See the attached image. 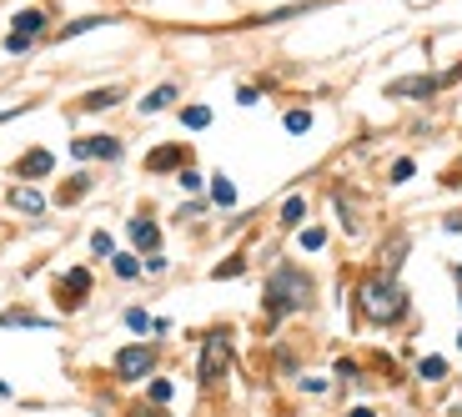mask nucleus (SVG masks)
Masks as SVG:
<instances>
[{
  "instance_id": "1",
  "label": "nucleus",
  "mask_w": 462,
  "mask_h": 417,
  "mask_svg": "<svg viewBox=\"0 0 462 417\" xmlns=\"http://www.w3.org/2000/svg\"><path fill=\"white\" fill-rule=\"evenodd\" d=\"M307 297H311L307 272H297V266H277L271 272V282H266V312L271 317H286V312L307 307Z\"/></svg>"
},
{
  "instance_id": "2",
  "label": "nucleus",
  "mask_w": 462,
  "mask_h": 417,
  "mask_svg": "<svg viewBox=\"0 0 462 417\" xmlns=\"http://www.w3.org/2000/svg\"><path fill=\"white\" fill-rule=\"evenodd\" d=\"M362 312H367L372 322L387 327V322H397L407 312V291L392 287L387 277H372V282H362Z\"/></svg>"
},
{
  "instance_id": "3",
  "label": "nucleus",
  "mask_w": 462,
  "mask_h": 417,
  "mask_svg": "<svg viewBox=\"0 0 462 417\" xmlns=\"http://www.w3.org/2000/svg\"><path fill=\"white\" fill-rule=\"evenodd\" d=\"M226 362H231V337H226V332H212V337H206V347H201L196 377H201V382H216L221 372H226Z\"/></svg>"
},
{
  "instance_id": "4",
  "label": "nucleus",
  "mask_w": 462,
  "mask_h": 417,
  "mask_svg": "<svg viewBox=\"0 0 462 417\" xmlns=\"http://www.w3.org/2000/svg\"><path fill=\"white\" fill-rule=\"evenodd\" d=\"M457 76H462V66H457V71H447V76H407V80H392L387 96H392V101H422V96H432L437 86L457 80Z\"/></svg>"
},
{
  "instance_id": "5",
  "label": "nucleus",
  "mask_w": 462,
  "mask_h": 417,
  "mask_svg": "<svg viewBox=\"0 0 462 417\" xmlns=\"http://www.w3.org/2000/svg\"><path fill=\"white\" fill-rule=\"evenodd\" d=\"M151 367H156V347H121L116 352V377H126V382L146 377Z\"/></svg>"
},
{
  "instance_id": "6",
  "label": "nucleus",
  "mask_w": 462,
  "mask_h": 417,
  "mask_svg": "<svg viewBox=\"0 0 462 417\" xmlns=\"http://www.w3.org/2000/svg\"><path fill=\"white\" fill-rule=\"evenodd\" d=\"M71 151H76V161H86V156H101V161H116V156H121V141H116V136H96V141H86V136H76V141H71Z\"/></svg>"
},
{
  "instance_id": "7",
  "label": "nucleus",
  "mask_w": 462,
  "mask_h": 417,
  "mask_svg": "<svg viewBox=\"0 0 462 417\" xmlns=\"http://www.w3.org/2000/svg\"><path fill=\"white\" fill-rule=\"evenodd\" d=\"M86 291H91V272H86V266H76V272L60 277V307H80V302H86Z\"/></svg>"
},
{
  "instance_id": "8",
  "label": "nucleus",
  "mask_w": 462,
  "mask_h": 417,
  "mask_svg": "<svg viewBox=\"0 0 462 417\" xmlns=\"http://www.w3.org/2000/svg\"><path fill=\"white\" fill-rule=\"evenodd\" d=\"M40 31H46V10H35V6L15 10V31H10V35H26V40H35Z\"/></svg>"
},
{
  "instance_id": "9",
  "label": "nucleus",
  "mask_w": 462,
  "mask_h": 417,
  "mask_svg": "<svg viewBox=\"0 0 462 417\" xmlns=\"http://www.w3.org/2000/svg\"><path fill=\"white\" fill-rule=\"evenodd\" d=\"M10 206H15V212H26V216H40V212H46V196L31 192V186H15V192H10Z\"/></svg>"
},
{
  "instance_id": "10",
  "label": "nucleus",
  "mask_w": 462,
  "mask_h": 417,
  "mask_svg": "<svg viewBox=\"0 0 462 417\" xmlns=\"http://www.w3.org/2000/svg\"><path fill=\"white\" fill-rule=\"evenodd\" d=\"M131 241L141 246V252H156V241H161L156 221H146V216H131Z\"/></svg>"
},
{
  "instance_id": "11",
  "label": "nucleus",
  "mask_w": 462,
  "mask_h": 417,
  "mask_svg": "<svg viewBox=\"0 0 462 417\" xmlns=\"http://www.w3.org/2000/svg\"><path fill=\"white\" fill-rule=\"evenodd\" d=\"M51 166H55V161H51V151H31V156H20V161H15V176H46Z\"/></svg>"
},
{
  "instance_id": "12",
  "label": "nucleus",
  "mask_w": 462,
  "mask_h": 417,
  "mask_svg": "<svg viewBox=\"0 0 462 417\" xmlns=\"http://www.w3.org/2000/svg\"><path fill=\"white\" fill-rule=\"evenodd\" d=\"M171 101H176V86H156L151 96L141 101V111H161V106H171Z\"/></svg>"
},
{
  "instance_id": "13",
  "label": "nucleus",
  "mask_w": 462,
  "mask_h": 417,
  "mask_svg": "<svg viewBox=\"0 0 462 417\" xmlns=\"http://www.w3.org/2000/svg\"><path fill=\"white\" fill-rule=\"evenodd\" d=\"M181 161V151H176V146H161V151H151V156H146V166H151V171H166V166H176Z\"/></svg>"
},
{
  "instance_id": "14",
  "label": "nucleus",
  "mask_w": 462,
  "mask_h": 417,
  "mask_svg": "<svg viewBox=\"0 0 462 417\" xmlns=\"http://www.w3.org/2000/svg\"><path fill=\"white\" fill-rule=\"evenodd\" d=\"M111 15H80V20H71L66 31H60V40H71V35H80V31H91V26H106Z\"/></svg>"
},
{
  "instance_id": "15",
  "label": "nucleus",
  "mask_w": 462,
  "mask_h": 417,
  "mask_svg": "<svg viewBox=\"0 0 462 417\" xmlns=\"http://www.w3.org/2000/svg\"><path fill=\"white\" fill-rule=\"evenodd\" d=\"M0 327H51V322L31 317V312H0Z\"/></svg>"
},
{
  "instance_id": "16",
  "label": "nucleus",
  "mask_w": 462,
  "mask_h": 417,
  "mask_svg": "<svg viewBox=\"0 0 462 417\" xmlns=\"http://www.w3.org/2000/svg\"><path fill=\"white\" fill-rule=\"evenodd\" d=\"M116 101H121V91H116V86H106V91L86 96V111H106V106H116Z\"/></svg>"
},
{
  "instance_id": "17",
  "label": "nucleus",
  "mask_w": 462,
  "mask_h": 417,
  "mask_svg": "<svg viewBox=\"0 0 462 417\" xmlns=\"http://www.w3.org/2000/svg\"><path fill=\"white\" fill-rule=\"evenodd\" d=\"M212 201H216V206H231V201H237V186H231L226 176H216V181H212Z\"/></svg>"
},
{
  "instance_id": "18",
  "label": "nucleus",
  "mask_w": 462,
  "mask_h": 417,
  "mask_svg": "<svg viewBox=\"0 0 462 417\" xmlns=\"http://www.w3.org/2000/svg\"><path fill=\"white\" fill-rule=\"evenodd\" d=\"M181 121H186L191 131H201V126H212V111H206V106H186V111H181Z\"/></svg>"
},
{
  "instance_id": "19",
  "label": "nucleus",
  "mask_w": 462,
  "mask_h": 417,
  "mask_svg": "<svg viewBox=\"0 0 462 417\" xmlns=\"http://www.w3.org/2000/svg\"><path fill=\"white\" fill-rule=\"evenodd\" d=\"M302 216H307V201H302V196H286V206H282V221H286V226H297Z\"/></svg>"
},
{
  "instance_id": "20",
  "label": "nucleus",
  "mask_w": 462,
  "mask_h": 417,
  "mask_svg": "<svg viewBox=\"0 0 462 417\" xmlns=\"http://www.w3.org/2000/svg\"><path fill=\"white\" fill-rule=\"evenodd\" d=\"M417 372H422L427 382H437V377H447V362H443V357H422V367H417Z\"/></svg>"
},
{
  "instance_id": "21",
  "label": "nucleus",
  "mask_w": 462,
  "mask_h": 417,
  "mask_svg": "<svg viewBox=\"0 0 462 417\" xmlns=\"http://www.w3.org/2000/svg\"><path fill=\"white\" fill-rule=\"evenodd\" d=\"M322 241H327L322 226H307V232H302V246H307V252H322Z\"/></svg>"
},
{
  "instance_id": "22",
  "label": "nucleus",
  "mask_w": 462,
  "mask_h": 417,
  "mask_svg": "<svg viewBox=\"0 0 462 417\" xmlns=\"http://www.w3.org/2000/svg\"><path fill=\"white\" fill-rule=\"evenodd\" d=\"M311 126V111H286V131L297 136V131H307Z\"/></svg>"
},
{
  "instance_id": "23",
  "label": "nucleus",
  "mask_w": 462,
  "mask_h": 417,
  "mask_svg": "<svg viewBox=\"0 0 462 417\" xmlns=\"http://www.w3.org/2000/svg\"><path fill=\"white\" fill-rule=\"evenodd\" d=\"M126 327H131V332H146V327H151V317H146L141 307H131V312H126Z\"/></svg>"
},
{
  "instance_id": "24",
  "label": "nucleus",
  "mask_w": 462,
  "mask_h": 417,
  "mask_svg": "<svg viewBox=\"0 0 462 417\" xmlns=\"http://www.w3.org/2000/svg\"><path fill=\"white\" fill-rule=\"evenodd\" d=\"M136 272H141L136 257H116V277H136Z\"/></svg>"
},
{
  "instance_id": "25",
  "label": "nucleus",
  "mask_w": 462,
  "mask_h": 417,
  "mask_svg": "<svg viewBox=\"0 0 462 417\" xmlns=\"http://www.w3.org/2000/svg\"><path fill=\"white\" fill-rule=\"evenodd\" d=\"M151 402H156V407L171 402V382H151Z\"/></svg>"
},
{
  "instance_id": "26",
  "label": "nucleus",
  "mask_w": 462,
  "mask_h": 417,
  "mask_svg": "<svg viewBox=\"0 0 462 417\" xmlns=\"http://www.w3.org/2000/svg\"><path fill=\"white\" fill-rule=\"evenodd\" d=\"M91 252H96V257H111V237L96 232V237H91Z\"/></svg>"
},
{
  "instance_id": "27",
  "label": "nucleus",
  "mask_w": 462,
  "mask_h": 417,
  "mask_svg": "<svg viewBox=\"0 0 462 417\" xmlns=\"http://www.w3.org/2000/svg\"><path fill=\"white\" fill-rule=\"evenodd\" d=\"M6 51H10V56H26V51H31V40H26V35H10V40H6Z\"/></svg>"
},
{
  "instance_id": "28",
  "label": "nucleus",
  "mask_w": 462,
  "mask_h": 417,
  "mask_svg": "<svg viewBox=\"0 0 462 417\" xmlns=\"http://www.w3.org/2000/svg\"><path fill=\"white\" fill-rule=\"evenodd\" d=\"M407 176H412V161L402 156V161H397V166H392V181H407Z\"/></svg>"
},
{
  "instance_id": "29",
  "label": "nucleus",
  "mask_w": 462,
  "mask_h": 417,
  "mask_svg": "<svg viewBox=\"0 0 462 417\" xmlns=\"http://www.w3.org/2000/svg\"><path fill=\"white\" fill-rule=\"evenodd\" d=\"M131 417H161V412H156V407H136Z\"/></svg>"
},
{
  "instance_id": "30",
  "label": "nucleus",
  "mask_w": 462,
  "mask_h": 417,
  "mask_svg": "<svg viewBox=\"0 0 462 417\" xmlns=\"http://www.w3.org/2000/svg\"><path fill=\"white\" fill-rule=\"evenodd\" d=\"M352 417H377V412H372V407H357V412H352Z\"/></svg>"
},
{
  "instance_id": "31",
  "label": "nucleus",
  "mask_w": 462,
  "mask_h": 417,
  "mask_svg": "<svg viewBox=\"0 0 462 417\" xmlns=\"http://www.w3.org/2000/svg\"><path fill=\"white\" fill-rule=\"evenodd\" d=\"M452 277H457V287H462V266H452Z\"/></svg>"
}]
</instances>
